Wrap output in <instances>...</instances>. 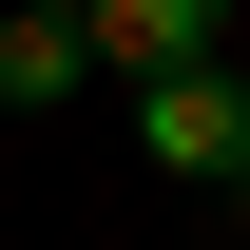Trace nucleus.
Listing matches in <instances>:
<instances>
[{
  "label": "nucleus",
  "mask_w": 250,
  "mask_h": 250,
  "mask_svg": "<svg viewBox=\"0 0 250 250\" xmlns=\"http://www.w3.org/2000/svg\"><path fill=\"white\" fill-rule=\"evenodd\" d=\"M231 135H250V77H231V58L135 96V154H154V173H231Z\"/></svg>",
  "instance_id": "obj_2"
},
{
  "label": "nucleus",
  "mask_w": 250,
  "mask_h": 250,
  "mask_svg": "<svg viewBox=\"0 0 250 250\" xmlns=\"http://www.w3.org/2000/svg\"><path fill=\"white\" fill-rule=\"evenodd\" d=\"M231 173H250V135H231Z\"/></svg>",
  "instance_id": "obj_4"
},
{
  "label": "nucleus",
  "mask_w": 250,
  "mask_h": 250,
  "mask_svg": "<svg viewBox=\"0 0 250 250\" xmlns=\"http://www.w3.org/2000/svg\"><path fill=\"white\" fill-rule=\"evenodd\" d=\"M77 39H96V77H135V96H154V77H212V58H231V20H212V0H96Z\"/></svg>",
  "instance_id": "obj_1"
},
{
  "label": "nucleus",
  "mask_w": 250,
  "mask_h": 250,
  "mask_svg": "<svg viewBox=\"0 0 250 250\" xmlns=\"http://www.w3.org/2000/svg\"><path fill=\"white\" fill-rule=\"evenodd\" d=\"M77 77H96V39H77V0H20V20H0V96L39 116V96H77Z\"/></svg>",
  "instance_id": "obj_3"
}]
</instances>
